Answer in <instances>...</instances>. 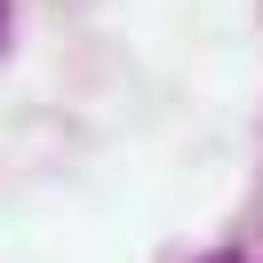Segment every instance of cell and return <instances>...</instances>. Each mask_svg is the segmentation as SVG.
<instances>
[{"mask_svg": "<svg viewBox=\"0 0 263 263\" xmlns=\"http://www.w3.org/2000/svg\"><path fill=\"white\" fill-rule=\"evenodd\" d=\"M8 32H16V24H8V0H0V56H8Z\"/></svg>", "mask_w": 263, "mask_h": 263, "instance_id": "1", "label": "cell"}, {"mask_svg": "<svg viewBox=\"0 0 263 263\" xmlns=\"http://www.w3.org/2000/svg\"><path fill=\"white\" fill-rule=\"evenodd\" d=\"M199 263H247V255H231V247H215V255H199Z\"/></svg>", "mask_w": 263, "mask_h": 263, "instance_id": "2", "label": "cell"}]
</instances>
